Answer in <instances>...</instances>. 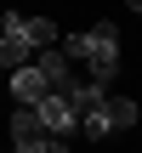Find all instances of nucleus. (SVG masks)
<instances>
[{
	"instance_id": "1",
	"label": "nucleus",
	"mask_w": 142,
	"mask_h": 153,
	"mask_svg": "<svg viewBox=\"0 0 142 153\" xmlns=\"http://www.w3.org/2000/svg\"><path fill=\"white\" fill-rule=\"evenodd\" d=\"M6 91H11V102H40V97L51 91V79H46V68L28 57L23 68H11V74H6Z\"/></svg>"
},
{
	"instance_id": "6",
	"label": "nucleus",
	"mask_w": 142,
	"mask_h": 153,
	"mask_svg": "<svg viewBox=\"0 0 142 153\" xmlns=\"http://www.w3.org/2000/svg\"><path fill=\"white\" fill-rule=\"evenodd\" d=\"M40 153H74L68 136H40Z\"/></svg>"
},
{
	"instance_id": "9",
	"label": "nucleus",
	"mask_w": 142,
	"mask_h": 153,
	"mask_svg": "<svg viewBox=\"0 0 142 153\" xmlns=\"http://www.w3.org/2000/svg\"><path fill=\"white\" fill-rule=\"evenodd\" d=\"M0 153H6V148H0Z\"/></svg>"
},
{
	"instance_id": "8",
	"label": "nucleus",
	"mask_w": 142,
	"mask_h": 153,
	"mask_svg": "<svg viewBox=\"0 0 142 153\" xmlns=\"http://www.w3.org/2000/svg\"><path fill=\"white\" fill-rule=\"evenodd\" d=\"M125 6H131V11H142V0H125Z\"/></svg>"
},
{
	"instance_id": "7",
	"label": "nucleus",
	"mask_w": 142,
	"mask_h": 153,
	"mask_svg": "<svg viewBox=\"0 0 142 153\" xmlns=\"http://www.w3.org/2000/svg\"><path fill=\"white\" fill-rule=\"evenodd\" d=\"M11 153H40V142H11Z\"/></svg>"
},
{
	"instance_id": "3",
	"label": "nucleus",
	"mask_w": 142,
	"mask_h": 153,
	"mask_svg": "<svg viewBox=\"0 0 142 153\" xmlns=\"http://www.w3.org/2000/svg\"><path fill=\"white\" fill-rule=\"evenodd\" d=\"M40 136H46V125H40L34 102H17L11 108V142H40Z\"/></svg>"
},
{
	"instance_id": "4",
	"label": "nucleus",
	"mask_w": 142,
	"mask_h": 153,
	"mask_svg": "<svg viewBox=\"0 0 142 153\" xmlns=\"http://www.w3.org/2000/svg\"><path fill=\"white\" fill-rule=\"evenodd\" d=\"M102 119H108V131L120 136V131L137 125V102H131V97H102Z\"/></svg>"
},
{
	"instance_id": "5",
	"label": "nucleus",
	"mask_w": 142,
	"mask_h": 153,
	"mask_svg": "<svg viewBox=\"0 0 142 153\" xmlns=\"http://www.w3.org/2000/svg\"><path fill=\"white\" fill-rule=\"evenodd\" d=\"M17 23H23V34H28V45H34V51L57 45V23H51V17H17Z\"/></svg>"
},
{
	"instance_id": "2",
	"label": "nucleus",
	"mask_w": 142,
	"mask_h": 153,
	"mask_svg": "<svg viewBox=\"0 0 142 153\" xmlns=\"http://www.w3.org/2000/svg\"><path fill=\"white\" fill-rule=\"evenodd\" d=\"M34 114H40V125H46V136H74V125H80L63 91H46V97L34 102Z\"/></svg>"
}]
</instances>
